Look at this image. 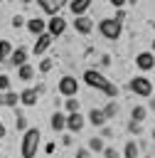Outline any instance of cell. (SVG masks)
Here are the masks:
<instances>
[{"label": "cell", "instance_id": "d4e9b609", "mask_svg": "<svg viewBox=\"0 0 155 158\" xmlns=\"http://www.w3.org/2000/svg\"><path fill=\"white\" fill-rule=\"evenodd\" d=\"M103 114H106V118H113V116L118 114V104H116V101H108V104L103 106Z\"/></svg>", "mask_w": 155, "mask_h": 158}, {"label": "cell", "instance_id": "d590c367", "mask_svg": "<svg viewBox=\"0 0 155 158\" xmlns=\"http://www.w3.org/2000/svg\"><path fill=\"white\" fill-rule=\"evenodd\" d=\"M101 128H103V136H101V138H111V128H108V126H101Z\"/></svg>", "mask_w": 155, "mask_h": 158}, {"label": "cell", "instance_id": "60d3db41", "mask_svg": "<svg viewBox=\"0 0 155 158\" xmlns=\"http://www.w3.org/2000/svg\"><path fill=\"white\" fill-rule=\"evenodd\" d=\"M153 52H155V40H153Z\"/></svg>", "mask_w": 155, "mask_h": 158}, {"label": "cell", "instance_id": "1f68e13d", "mask_svg": "<svg viewBox=\"0 0 155 158\" xmlns=\"http://www.w3.org/2000/svg\"><path fill=\"white\" fill-rule=\"evenodd\" d=\"M74 158H91V151L81 146V148H76V156H74Z\"/></svg>", "mask_w": 155, "mask_h": 158}, {"label": "cell", "instance_id": "484cf974", "mask_svg": "<svg viewBox=\"0 0 155 158\" xmlns=\"http://www.w3.org/2000/svg\"><path fill=\"white\" fill-rule=\"evenodd\" d=\"M64 109H66V114H74V111H79V101H76L74 96H69V99L64 101Z\"/></svg>", "mask_w": 155, "mask_h": 158}, {"label": "cell", "instance_id": "f1b7e54d", "mask_svg": "<svg viewBox=\"0 0 155 158\" xmlns=\"http://www.w3.org/2000/svg\"><path fill=\"white\" fill-rule=\"evenodd\" d=\"M103 158H121V153H118L116 148L108 146V148H103Z\"/></svg>", "mask_w": 155, "mask_h": 158}, {"label": "cell", "instance_id": "30bf717a", "mask_svg": "<svg viewBox=\"0 0 155 158\" xmlns=\"http://www.w3.org/2000/svg\"><path fill=\"white\" fill-rule=\"evenodd\" d=\"M74 30H76L79 35H91V30H93V22H91L86 15H79V17H74Z\"/></svg>", "mask_w": 155, "mask_h": 158}, {"label": "cell", "instance_id": "7bdbcfd3", "mask_svg": "<svg viewBox=\"0 0 155 158\" xmlns=\"http://www.w3.org/2000/svg\"><path fill=\"white\" fill-rule=\"evenodd\" d=\"M0 158H2V153H0Z\"/></svg>", "mask_w": 155, "mask_h": 158}, {"label": "cell", "instance_id": "74e56055", "mask_svg": "<svg viewBox=\"0 0 155 158\" xmlns=\"http://www.w3.org/2000/svg\"><path fill=\"white\" fill-rule=\"evenodd\" d=\"M7 136V128H5V123H0V138H5Z\"/></svg>", "mask_w": 155, "mask_h": 158}, {"label": "cell", "instance_id": "ffe728a7", "mask_svg": "<svg viewBox=\"0 0 155 158\" xmlns=\"http://www.w3.org/2000/svg\"><path fill=\"white\" fill-rule=\"evenodd\" d=\"M145 118H148V109H145V106H133V109H130V121L143 123Z\"/></svg>", "mask_w": 155, "mask_h": 158}, {"label": "cell", "instance_id": "d6a6232c", "mask_svg": "<svg viewBox=\"0 0 155 158\" xmlns=\"http://www.w3.org/2000/svg\"><path fill=\"white\" fill-rule=\"evenodd\" d=\"M22 25H27L25 17H22V15H15V17H12V27H22Z\"/></svg>", "mask_w": 155, "mask_h": 158}, {"label": "cell", "instance_id": "9c48e42d", "mask_svg": "<svg viewBox=\"0 0 155 158\" xmlns=\"http://www.w3.org/2000/svg\"><path fill=\"white\" fill-rule=\"evenodd\" d=\"M84 123H86V118H84V114H81V111H74V114H66V128H69L71 133H76V131H81V128H84Z\"/></svg>", "mask_w": 155, "mask_h": 158}, {"label": "cell", "instance_id": "f546056e", "mask_svg": "<svg viewBox=\"0 0 155 158\" xmlns=\"http://www.w3.org/2000/svg\"><path fill=\"white\" fill-rule=\"evenodd\" d=\"M49 69H52V59H42V62H39V72H42V74H47Z\"/></svg>", "mask_w": 155, "mask_h": 158}, {"label": "cell", "instance_id": "83f0119b", "mask_svg": "<svg viewBox=\"0 0 155 158\" xmlns=\"http://www.w3.org/2000/svg\"><path fill=\"white\" fill-rule=\"evenodd\" d=\"M0 91H10V77L0 74Z\"/></svg>", "mask_w": 155, "mask_h": 158}, {"label": "cell", "instance_id": "52a82bcc", "mask_svg": "<svg viewBox=\"0 0 155 158\" xmlns=\"http://www.w3.org/2000/svg\"><path fill=\"white\" fill-rule=\"evenodd\" d=\"M52 42H54V37H52L49 32H42V35H37V42H34V47H32V54H37V57H44V52L52 47Z\"/></svg>", "mask_w": 155, "mask_h": 158}, {"label": "cell", "instance_id": "7402d4cb", "mask_svg": "<svg viewBox=\"0 0 155 158\" xmlns=\"http://www.w3.org/2000/svg\"><path fill=\"white\" fill-rule=\"evenodd\" d=\"M123 158H138V143H135V141H128V143H125Z\"/></svg>", "mask_w": 155, "mask_h": 158}, {"label": "cell", "instance_id": "6da1fadb", "mask_svg": "<svg viewBox=\"0 0 155 158\" xmlns=\"http://www.w3.org/2000/svg\"><path fill=\"white\" fill-rule=\"evenodd\" d=\"M39 138H42V131H39L37 126H30V128L22 133V143H20V153H22V158H34V156H37Z\"/></svg>", "mask_w": 155, "mask_h": 158}, {"label": "cell", "instance_id": "cb8c5ba5", "mask_svg": "<svg viewBox=\"0 0 155 158\" xmlns=\"http://www.w3.org/2000/svg\"><path fill=\"white\" fill-rule=\"evenodd\" d=\"M103 148H106V146H103V138H101V136L89 138V151H91V153H93V151H101V153H103Z\"/></svg>", "mask_w": 155, "mask_h": 158}, {"label": "cell", "instance_id": "ac0fdd59", "mask_svg": "<svg viewBox=\"0 0 155 158\" xmlns=\"http://www.w3.org/2000/svg\"><path fill=\"white\" fill-rule=\"evenodd\" d=\"M49 126H52V131H64L66 128V116L62 111H54L52 118H49Z\"/></svg>", "mask_w": 155, "mask_h": 158}, {"label": "cell", "instance_id": "8d00e7d4", "mask_svg": "<svg viewBox=\"0 0 155 158\" xmlns=\"http://www.w3.org/2000/svg\"><path fill=\"white\" fill-rule=\"evenodd\" d=\"M44 151H47V156H49V153H54V143H47V146H44Z\"/></svg>", "mask_w": 155, "mask_h": 158}, {"label": "cell", "instance_id": "8992f818", "mask_svg": "<svg viewBox=\"0 0 155 158\" xmlns=\"http://www.w3.org/2000/svg\"><path fill=\"white\" fill-rule=\"evenodd\" d=\"M47 32H49L52 37H62V35L66 32V20H64L62 15H52V17L47 20Z\"/></svg>", "mask_w": 155, "mask_h": 158}, {"label": "cell", "instance_id": "7a4b0ae2", "mask_svg": "<svg viewBox=\"0 0 155 158\" xmlns=\"http://www.w3.org/2000/svg\"><path fill=\"white\" fill-rule=\"evenodd\" d=\"M98 32L103 40H118L121 32H123V22H118L116 17H106L98 22Z\"/></svg>", "mask_w": 155, "mask_h": 158}, {"label": "cell", "instance_id": "f35d334b", "mask_svg": "<svg viewBox=\"0 0 155 158\" xmlns=\"http://www.w3.org/2000/svg\"><path fill=\"white\" fill-rule=\"evenodd\" d=\"M150 106H153V109H155V99H153V101H150Z\"/></svg>", "mask_w": 155, "mask_h": 158}, {"label": "cell", "instance_id": "ab89813d", "mask_svg": "<svg viewBox=\"0 0 155 158\" xmlns=\"http://www.w3.org/2000/svg\"><path fill=\"white\" fill-rule=\"evenodd\" d=\"M153 141H155V128H153Z\"/></svg>", "mask_w": 155, "mask_h": 158}, {"label": "cell", "instance_id": "e0dca14e", "mask_svg": "<svg viewBox=\"0 0 155 158\" xmlns=\"http://www.w3.org/2000/svg\"><path fill=\"white\" fill-rule=\"evenodd\" d=\"M91 2H93V0H71V2H69V10L79 17V15H86V10L91 7Z\"/></svg>", "mask_w": 155, "mask_h": 158}, {"label": "cell", "instance_id": "277c9868", "mask_svg": "<svg viewBox=\"0 0 155 158\" xmlns=\"http://www.w3.org/2000/svg\"><path fill=\"white\" fill-rule=\"evenodd\" d=\"M84 84H86V86H91V89L103 91V89L108 86V79H106L98 69H86V72H84Z\"/></svg>", "mask_w": 155, "mask_h": 158}, {"label": "cell", "instance_id": "d6986e66", "mask_svg": "<svg viewBox=\"0 0 155 158\" xmlns=\"http://www.w3.org/2000/svg\"><path fill=\"white\" fill-rule=\"evenodd\" d=\"M17 77L22 79V81H30L32 77H34V67L27 62V64H22V67H17Z\"/></svg>", "mask_w": 155, "mask_h": 158}, {"label": "cell", "instance_id": "836d02e7", "mask_svg": "<svg viewBox=\"0 0 155 158\" xmlns=\"http://www.w3.org/2000/svg\"><path fill=\"white\" fill-rule=\"evenodd\" d=\"M113 17H116V20H118V22H123V20H125V10H123V7H118V10H116V15H113Z\"/></svg>", "mask_w": 155, "mask_h": 158}, {"label": "cell", "instance_id": "e575fe53", "mask_svg": "<svg viewBox=\"0 0 155 158\" xmlns=\"http://www.w3.org/2000/svg\"><path fill=\"white\" fill-rule=\"evenodd\" d=\"M108 2H111V5H113V7H116V10H118V7H123V5H125V2H128V0H108Z\"/></svg>", "mask_w": 155, "mask_h": 158}, {"label": "cell", "instance_id": "5bb4252c", "mask_svg": "<svg viewBox=\"0 0 155 158\" xmlns=\"http://www.w3.org/2000/svg\"><path fill=\"white\" fill-rule=\"evenodd\" d=\"M17 104H20V94H15L12 89H10V91H0V106L17 109Z\"/></svg>", "mask_w": 155, "mask_h": 158}, {"label": "cell", "instance_id": "4dcf8cb0", "mask_svg": "<svg viewBox=\"0 0 155 158\" xmlns=\"http://www.w3.org/2000/svg\"><path fill=\"white\" fill-rule=\"evenodd\" d=\"M128 131H130V133H140V131H143V123H138V121H130V123H128Z\"/></svg>", "mask_w": 155, "mask_h": 158}, {"label": "cell", "instance_id": "8fae6325", "mask_svg": "<svg viewBox=\"0 0 155 158\" xmlns=\"http://www.w3.org/2000/svg\"><path fill=\"white\" fill-rule=\"evenodd\" d=\"M37 101H39V91H37V89H30V86H27V89L20 91V104H22V106H34Z\"/></svg>", "mask_w": 155, "mask_h": 158}, {"label": "cell", "instance_id": "603a6c76", "mask_svg": "<svg viewBox=\"0 0 155 158\" xmlns=\"http://www.w3.org/2000/svg\"><path fill=\"white\" fill-rule=\"evenodd\" d=\"M15 123H17V131H22V133L30 128V126H27V118H25V114H22L20 109L15 111Z\"/></svg>", "mask_w": 155, "mask_h": 158}, {"label": "cell", "instance_id": "44dd1931", "mask_svg": "<svg viewBox=\"0 0 155 158\" xmlns=\"http://www.w3.org/2000/svg\"><path fill=\"white\" fill-rule=\"evenodd\" d=\"M10 54H12V44H10V40H0V64H2L5 59H10Z\"/></svg>", "mask_w": 155, "mask_h": 158}, {"label": "cell", "instance_id": "2e32d148", "mask_svg": "<svg viewBox=\"0 0 155 158\" xmlns=\"http://www.w3.org/2000/svg\"><path fill=\"white\" fill-rule=\"evenodd\" d=\"M86 118H89V123H91V126H98V128H101V126H106V121H108V118H106V114H103V109H91Z\"/></svg>", "mask_w": 155, "mask_h": 158}, {"label": "cell", "instance_id": "ee69618b", "mask_svg": "<svg viewBox=\"0 0 155 158\" xmlns=\"http://www.w3.org/2000/svg\"><path fill=\"white\" fill-rule=\"evenodd\" d=\"M0 2H2V0H0Z\"/></svg>", "mask_w": 155, "mask_h": 158}, {"label": "cell", "instance_id": "b9f144b4", "mask_svg": "<svg viewBox=\"0 0 155 158\" xmlns=\"http://www.w3.org/2000/svg\"><path fill=\"white\" fill-rule=\"evenodd\" d=\"M153 30H155V22H153Z\"/></svg>", "mask_w": 155, "mask_h": 158}, {"label": "cell", "instance_id": "7c38bea8", "mask_svg": "<svg viewBox=\"0 0 155 158\" xmlns=\"http://www.w3.org/2000/svg\"><path fill=\"white\" fill-rule=\"evenodd\" d=\"M27 57H30V52L25 49V47H17V49H12V54H10V64L12 67H22V64H27Z\"/></svg>", "mask_w": 155, "mask_h": 158}, {"label": "cell", "instance_id": "4316f807", "mask_svg": "<svg viewBox=\"0 0 155 158\" xmlns=\"http://www.w3.org/2000/svg\"><path fill=\"white\" fill-rule=\"evenodd\" d=\"M103 94H106V96H108V99H116V96H118V86H116V84H111V81H108V86H106V89H103Z\"/></svg>", "mask_w": 155, "mask_h": 158}, {"label": "cell", "instance_id": "ba28073f", "mask_svg": "<svg viewBox=\"0 0 155 158\" xmlns=\"http://www.w3.org/2000/svg\"><path fill=\"white\" fill-rule=\"evenodd\" d=\"M135 67H138L140 72H150V69L155 67V54H153V52H138Z\"/></svg>", "mask_w": 155, "mask_h": 158}, {"label": "cell", "instance_id": "5b68a950", "mask_svg": "<svg viewBox=\"0 0 155 158\" xmlns=\"http://www.w3.org/2000/svg\"><path fill=\"white\" fill-rule=\"evenodd\" d=\"M57 89H59V94L66 96V99H69V96H76V91H79V79L71 77V74H64V77L59 79V86H57Z\"/></svg>", "mask_w": 155, "mask_h": 158}, {"label": "cell", "instance_id": "3957f363", "mask_svg": "<svg viewBox=\"0 0 155 158\" xmlns=\"http://www.w3.org/2000/svg\"><path fill=\"white\" fill-rule=\"evenodd\" d=\"M128 89H130L133 94L143 96V99H150V96H153V81H150L148 77H143V74L133 77V79L128 81Z\"/></svg>", "mask_w": 155, "mask_h": 158}, {"label": "cell", "instance_id": "9a60e30c", "mask_svg": "<svg viewBox=\"0 0 155 158\" xmlns=\"http://www.w3.org/2000/svg\"><path fill=\"white\" fill-rule=\"evenodd\" d=\"M27 30H30L32 35H42V32H47V20H42V17H30V20H27Z\"/></svg>", "mask_w": 155, "mask_h": 158}, {"label": "cell", "instance_id": "4fadbf2b", "mask_svg": "<svg viewBox=\"0 0 155 158\" xmlns=\"http://www.w3.org/2000/svg\"><path fill=\"white\" fill-rule=\"evenodd\" d=\"M37 5L44 10V15H49V17H52V15H57V12H59V7L64 5V0H37Z\"/></svg>", "mask_w": 155, "mask_h": 158}]
</instances>
